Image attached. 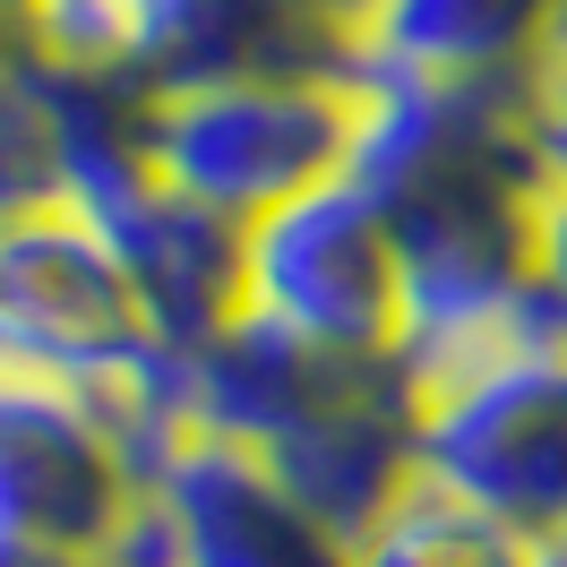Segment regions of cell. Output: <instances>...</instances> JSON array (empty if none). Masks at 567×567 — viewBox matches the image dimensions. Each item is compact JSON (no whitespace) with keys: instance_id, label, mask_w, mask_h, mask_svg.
<instances>
[{"instance_id":"obj_22","label":"cell","mask_w":567,"mask_h":567,"mask_svg":"<svg viewBox=\"0 0 567 567\" xmlns=\"http://www.w3.org/2000/svg\"><path fill=\"white\" fill-rule=\"evenodd\" d=\"M18 9H27V0H18Z\"/></svg>"},{"instance_id":"obj_5","label":"cell","mask_w":567,"mask_h":567,"mask_svg":"<svg viewBox=\"0 0 567 567\" xmlns=\"http://www.w3.org/2000/svg\"><path fill=\"white\" fill-rule=\"evenodd\" d=\"M0 370L95 395H181V353L155 344L104 233L78 207L0 224Z\"/></svg>"},{"instance_id":"obj_2","label":"cell","mask_w":567,"mask_h":567,"mask_svg":"<svg viewBox=\"0 0 567 567\" xmlns=\"http://www.w3.org/2000/svg\"><path fill=\"white\" fill-rule=\"evenodd\" d=\"M181 413L224 447H249L353 542L413 482L422 388L395 353H327L241 310L181 361Z\"/></svg>"},{"instance_id":"obj_4","label":"cell","mask_w":567,"mask_h":567,"mask_svg":"<svg viewBox=\"0 0 567 567\" xmlns=\"http://www.w3.org/2000/svg\"><path fill=\"white\" fill-rule=\"evenodd\" d=\"M361 130L353 78H249V86H181L146 95V173L181 198L258 224L284 198L344 181Z\"/></svg>"},{"instance_id":"obj_3","label":"cell","mask_w":567,"mask_h":567,"mask_svg":"<svg viewBox=\"0 0 567 567\" xmlns=\"http://www.w3.org/2000/svg\"><path fill=\"white\" fill-rule=\"evenodd\" d=\"M413 473L550 542L567 525V336L550 319L422 379Z\"/></svg>"},{"instance_id":"obj_16","label":"cell","mask_w":567,"mask_h":567,"mask_svg":"<svg viewBox=\"0 0 567 567\" xmlns=\"http://www.w3.org/2000/svg\"><path fill=\"white\" fill-rule=\"evenodd\" d=\"M27 52H35V35H27V9H18V0H0V86L27 70Z\"/></svg>"},{"instance_id":"obj_13","label":"cell","mask_w":567,"mask_h":567,"mask_svg":"<svg viewBox=\"0 0 567 567\" xmlns=\"http://www.w3.org/2000/svg\"><path fill=\"white\" fill-rule=\"evenodd\" d=\"M43 207H70V173H61V146H52V121H43L27 70L0 86V224Z\"/></svg>"},{"instance_id":"obj_17","label":"cell","mask_w":567,"mask_h":567,"mask_svg":"<svg viewBox=\"0 0 567 567\" xmlns=\"http://www.w3.org/2000/svg\"><path fill=\"white\" fill-rule=\"evenodd\" d=\"M310 9H319L327 27H344L353 43H370V27L388 18V0H310Z\"/></svg>"},{"instance_id":"obj_15","label":"cell","mask_w":567,"mask_h":567,"mask_svg":"<svg viewBox=\"0 0 567 567\" xmlns=\"http://www.w3.org/2000/svg\"><path fill=\"white\" fill-rule=\"evenodd\" d=\"M533 146H542L550 181L567 189V52H550L533 70Z\"/></svg>"},{"instance_id":"obj_7","label":"cell","mask_w":567,"mask_h":567,"mask_svg":"<svg viewBox=\"0 0 567 567\" xmlns=\"http://www.w3.org/2000/svg\"><path fill=\"white\" fill-rule=\"evenodd\" d=\"M241 310L310 336L327 353H395V336H404L395 233L353 173L310 198H284L276 215L249 224Z\"/></svg>"},{"instance_id":"obj_12","label":"cell","mask_w":567,"mask_h":567,"mask_svg":"<svg viewBox=\"0 0 567 567\" xmlns=\"http://www.w3.org/2000/svg\"><path fill=\"white\" fill-rule=\"evenodd\" d=\"M353 567H542V542L507 516L456 498L447 482L413 473L404 491L353 533Z\"/></svg>"},{"instance_id":"obj_21","label":"cell","mask_w":567,"mask_h":567,"mask_svg":"<svg viewBox=\"0 0 567 567\" xmlns=\"http://www.w3.org/2000/svg\"><path fill=\"white\" fill-rule=\"evenodd\" d=\"M130 9H138V0H130Z\"/></svg>"},{"instance_id":"obj_1","label":"cell","mask_w":567,"mask_h":567,"mask_svg":"<svg viewBox=\"0 0 567 567\" xmlns=\"http://www.w3.org/2000/svg\"><path fill=\"white\" fill-rule=\"evenodd\" d=\"M361 130L344 173L395 233L404 336L395 361L413 388L507 344L542 319L533 233L550 164L533 146V78H422L361 61Z\"/></svg>"},{"instance_id":"obj_6","label":"cell","mask_w":567,"mask_h":567,"mask_svg":"<svg viewBox=\"0 0 567 567\" xmlns=\"http://www.w3.org/2000/svg\"><path fill=\"white\" fill-rule=\"evenodd\" d=\"M146 507L130 404L0 370V542L112 559Z\"/></svg>"},{"instance_id":"obj_14","label":"cell","mask_w":567,"mask_h":567,"mask_svg":"<svg viewBox=\"0 0 567 567\" xmlns=\"http://www.w3.org/2000/svg\"><path fill=\"white\" fill-rule=\"evenodd\" d=\"M533 301H542V319L567 336V189H559V181H550L542 233H533Z\"/></svg>"},{"instance_id":"obj_19","label":"cell","mask_w":567,"mask_h":567,"mask_svg":"<svg viewBox=\"0 0 567 567\" xmlns=\"http://www.w3.org/2000/svg\"><path fill=\"white\" fill-rule=\"evenodd\" d=\"M542 567H567V525L550 533V542H542Z\"/></svg>"},{"instance_id":"obj_8","label":"cell","mask_w":567,"mask_h":567,"mask_svg":"<svg viewBox=\"0 0 567 567\" xmlns=\"http://www.w3.org/2000/svg\"><path fill=\"white\" fill-rule=\"evenodd\" d=\"M146 507L173 567H353V542L249 447L181 430L146 473Z\"/></svg>"},{"instance_id":"obj_10","label":"cell","mask_w":567,"mask_h":567,"mask_svg":"<svg viewBox=\"0 0 567 567\" xmlns=\"http://www.w3.org/2000/svg\"><path fill=\"white\" fill-rule=\"evenodd\" d=\"M130 70L146 95L249 86V78H361V43L310 0H138Z\"/></svg>"},{"instance_id":"obj_9","label":"cell","mask_w":567,"mask_h":567,"mask_svg":"<svg viewBox=\"0 0 567 567\" xmlns=\"http://www.w3.org/2000/svg\"><path fill=\"white\" fill-rule=\"evenodd\" d=\"M78 215L104 233L112 267H121V284H130V301H138V319L155 327L164 353L189 361L207 336H224V327L241 319L249 224L181 198L173 181H155V173H130V181H112V189H95Z\"/></svg>"},{"instance_id":"obj_11","label":"cell","mask_w":567,"mask_h":567,"mask_svg":"<svg viewBox=\"0 0 567 567\" xmlns=\"http://www.w3.org/2000/svg\"><path fill=\"white\" fill-rule=\"evenodd\" d=\"M567 0H388L361 61L422 78H533Z\"/></svg>"},{"instance_id":"obj_20","label":"cell","mask_w":567,"mask_h":567,"mask_svg":"<svg viewBox=\"0 0 567 567\" xmlns=\"http://www.w3.org/2000/svg\"><path fill=\"white\" fill-rule=\"evenodd\" d=\"M550 52H567V9H559V35H550Z\"/></svg>"},{"instance_id":"obj_18","label":"cell","mask_w":567,"mask_h":567,"mask_svg":"<svg viewBox=\"0 0 567 567\" xmlns=\"http://www.w3.org/2000/svg\"><path fill=\"white\" fill-rule=\"evenodd\" d=\"M0 567H112V559H86V550H43V542H0Z\"/></svg>"}]
</instances>
